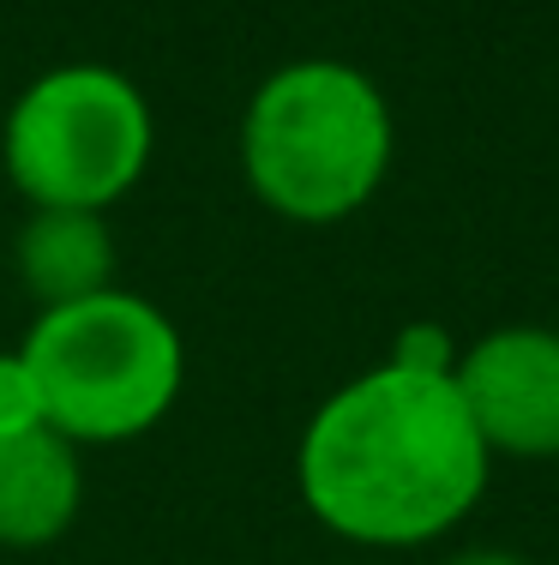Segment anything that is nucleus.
<instances>
[{"label": "nucleus", "instance_id": "3", "mask_svg": "<svg viewBox=\"0 0 559 565\" xmlns=\"http://www.w3.org/2000/svg\"><path fill=\"white\" fill-rule=\"evenodd\" d=\"M19 349L43 385L49 427L73 446L144 439L186 385V343L175 319L115 282L85 301L36 307Z\"/></svg>", "mask_w": 559, "mask_h": 565}, {"label": "nucleus", "instance_id": "2", "mask_svg": "<svg viewBox=\"0 0 559 565\" xmlns=\"http://www.w3.org/2000/svg\"><path fill=\"white\" fill-rule=\"evenodd\" d=\"M397 120L379 78L308 55L259 78L241 115V174L283 223L325 228L373 205L391 174Z\"/></svg>", "mask_w": 559, "mask_h": 565}, {"label": "nucleus", "instance_id": "1", "mask_svg": "<svg viewBox=\"0 0 559 565\" xmlns=\"http://www.w3.org/2000/svg\"><path fill=\"white\" fill-rule=\"evenodd\" d=\"M482 446L451 373H355L301 427L295 488L331 535L355 547H428L487 493Z\"/></svg>", "mask_w": 559, "mask_h": 565}, {"label": "nucleus", "instance_id": "5", "mask_svg": "<svg viewBox=\"0 0 559 565\" xmlns=\"http://www.w3.org/2000/svg\"><path fill=\"white\" fill-rule=\"evenodd\" d=\"M458 397L494 457H559V331L494 326L458 355Z\"/></svg>", "mask_w": 559, "mask_h": 565}, {"label": "nucleus", "instance_id": "8", "mask_svg": "<svg viewBox=\"0 0 559 565\" xmlns=\"http://www.w3.org/2000/svg\"><path fill=\"white\" fill-rule=\"evenodd\" d=\"M31 427H49L43 385H36L24 349H0V439H19Z\"/></svg>", "mask_w": 559, "mask_h": 565}, {"label": "nucleus", "instance_id": "10", "mask_svg": "<svg viewBox=\"0 0 559 565\" xmlns=\"http://www.w3.org/2000/svg\"><path fill=\"white\" fill-rule=\"evenodd\" d=\"M445 565H536V559L512 554V547H463V554H451Z\"/></svg>", "mask_w": 559, "mask_h": 565}, {"label": "nucleus", "instance_id": "6", "mask_svg": "<svg viewBox=\"0 0 559 565\" xmlns=\"http://www.w3.org/2000/svg\"><path fill=\"white\" fill-rule=\"evenodd\" d=\"M85 505V469L78 446L55 427H31L19 439H0V547L31 554L61 542Z\"/></svg>", "mask_w": 559, "mask_h": 565}, {"label": "nucleus", "instance_id": "7", "mask_svg": "<svg viewBox=\"0 0 559 565\" xmlns=\"http://www.w3.org/2000/svg\"><path fill=\"white\" fill-rule=\"evenodd\" d=\"M24 289L36 295V307L85 301V295L115 282V235L109 211H31L12 247Z\"/></svg>", "mask_w": 559, "mask_h": 565}, {"label": "nucleus", "instance_id": "4", "mask_svg": "<svg viewBox=\"0 0 559 565\" xmlns=\"http://www.w3.org/2000/svg\"><path fill=\"white\" fill-rule=\"evenodd\" d=\"M157 151L151 97L97 61L36 73L0 127V163L31 211H109L144 181Z\"/></svg>", "mask_w": 559, "mask_h": 565}, {"label": "nucleus", "instance_id": "9", "mask_svg": "<svg viewBox=\"0 0 559 565\" xmlns=\"http://www.w3.org/2000/svg\"><path fill=\"white\" fill-rule=\"evenodd\" d=\"M458 355L463 349L451 343V331L445 326H433V319H416V326H404L397 331V343H391V367H409V373H458Z\"/></svg>", "mask_w": 559, "mask_h": 565}]
</instances>
